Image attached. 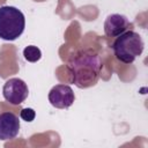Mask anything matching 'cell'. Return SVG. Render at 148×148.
<instances>
[{"instance_id": "1", "label": "cell", "mask_w": 148, "mask_h": 148, "mask_svg": "<svg viewBox=\"0 0 148 148\" xmlns=\"http://www.w3.org/2000/svg\"><path fill=\"white\" fill-rule=\"evenodd\" d=\"M68 71L72 82L80 89L94 86L101 74L102 60L92 50H83L73 54L68 61Z\"/></svg>"}, {"instance_id": "2", "label": "cell", "mask_w": 148, "mask_h": 148, "mask_svg": "<svg viewBox=\"0 0 148 148\" xmlns=\"http://www.w3.org/2000/svg\"><path fill=\"white\" fill-rule=\"evenodd\" d=\"M143 47L145 43L142 37L133 30H127L119 35L112 44L114 57L124 64H132L139 56H141Z\"/></svg>"}, {"instance_id": "3", "label": "cell", "mask_w": 148, "mask_h": 148, "mask_svg": "<svg viewBox=\"0 0 148 148\" xmlns=\"http://www.w3.org/2000/svg\"><path fill=\"white\" fill-rule=\"evenodd\" d=\"M25 17L23 13L14 6L0 7V38L13 42L24 31Z\"/></svg>"}, {"instance_id": "4", "label": "cell", "mask_w": 148, "mask_h": 148, "mask_svg": "<svg viewBox=\"0 0 148 148\" xmlns=\"http://www.w3.org/2000/svg\"><path fill=\"white\" fill-rule=\"evenodd\" d=\"M2 95L3 98L13 104V105H18L22 102L25 101V98L29 95V89L27 83L18 79V77H12L6 81L2 88Z\"/></svg>"}, {"instance_id": "5", "label": "cell", "mask_w": 148, "mask_h": 148, "mask_svg": "<svg viewBox=\"0 0 148 148\" xmlns=\"http://www.w3.org/2000/svg\"><path fill=\"white\" fill-rule=\"evenodd\" d=\"M75 99L73 89L67 84H57L49 92V102L57 109H68Z\"/></svg>"}, {"instance_id": "6", "label": "cell", "mask_w": 148, "mask_h": 148, "mask_svg": "<svg viewBox=\"0 0 148 148\" xmlns=\"http://www.w3.org/2000/svg\"><path fill=\"white\" fill-rule=\"evenodd\" d=\"M20 132L18 117L13 112L0 113V140L7 141L14 139Z\"/></svg>"}, {"instance_id": "7", "label": "cell", "mask_w": 148, "mask_h": 148, "mask_svg": "<svg viewBox=\"0 0 148 148\" xmlns=\"http://www.w3.org/2000/svg\"><path fill=\"white\" fill-rule=\"evenodd\" d=\"M131 23L125 15L111 14L104 22V32L108 37H118L128 30Z\"/></svg>"}, {"instance_id": "8", "label": "cell", "mask_w": 148, "mask_h": 148, "mask_svg": "<svg viewBox=\"0 0 148 148\" xmlns=\"http://www.w3.org/2000/svg\"><path fill=\"white\" fill-rule=\"evenodd\" d=\"M23 56H24V59L27 61H30V62H36L38 61L40 58H42V52L40 50L35 46V45H29L27 47H24L23 50Z\"/></svg>"}, {"instance_id": "9", "label": "cell", "mask_w": 148, "mask_h": 148, "mask_svg": "<svg viewBox=\"0 0 148 148\" xmlns=\"http://www.w3.org/2000/svg\"><path fill=\"white\" fill-rule=\"evenodd\" d=\"M20 117H21L24 121L30 123V121H32V120L35 119V117H36V112H35V110L31 109V108H24V109L21 110V112H20Z\"/></svg>"}]
</instances>
